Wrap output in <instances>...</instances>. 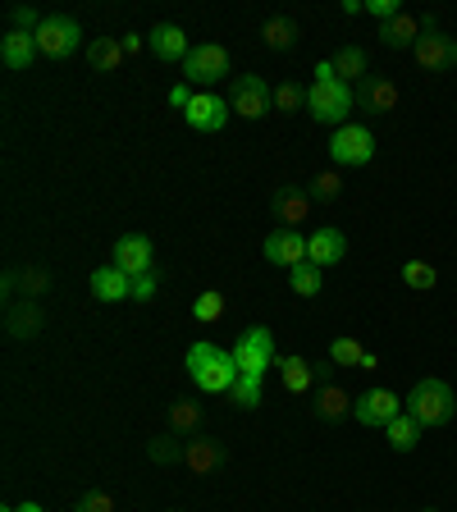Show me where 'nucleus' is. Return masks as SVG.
<instances>
[{
  "mask_svg": "<svg viewBox=\"0 0 457 512\" xmlns=\"http://www.w3.org/2000/svg\"><path fill=\"white\" fill-rule=\"evenodd\" d=\"M316 416L320 421H343V416H352V398L343 394L339 384H325L316 394Z\"/></svg>",
  "mask_w": 457,
  "mask_h": 512,
  "instance_id": "27",
  "label": "nucleus"
},
{
  "mask_svg": "<svg viewBox=\"0 0 457 512\" xmlns=\"http://www.w3.org/2000/svg\"><path fill=\"white\" fill-rule=\"evenodd\" d=\"M275 215H279V229H298L302 220H311V192L307 188H279Z\"/></svg>",
  "mask_w": 457,
  "mask_h": 512,
  "instance_id": "19",
  "label": "nucleus"
},
{
  "mask_svg": "<svg viewBox=\"0 0 457 512\" xmlns=\"http://www.w3.org/2000/svg\"><path fill=\"white\" fill-rule=\"evenodd\" d=\"M170 512H179V508H170Z\"/></svg>",
  "mask_w": 457,
  "mask_h": 512,
  "instance_id": "44",
  "label": "nucleus"
},
{
  "mask_svg": "<svg viewBox=\"0 0 457 512\" xmlns=\"http://www.w3.org/2000/svg\"><path fill=\"white\" fill-rule=\"evenodd\" d=\"M330 160L334 165H371L375 160V133L366 124H343L330 138Z\"/></svg>",
  "mask_w": 457,
  "mask_h": 512,
  "instance_id": "7",
  "label": "nucleus"
},
{
  "mask_svg": "<svg viewBox=\"0 0 457 512\" xmlns=\"http://www.w3.org/2000/svg\"><path fill=\"white\" fill-rule=\"evenodd\" d=\"M398 412H403V398H398L394 389H366V394L352 398V416H357V426L384 430Z\"/></svg>",
  "mask_w": 457,
  "mask_h": 512,
  "instance_id": "9",
  "label": "nucleus"
},
{
  "mask_svg": "<svg viewBox=\"0 0 457 512\" xmlns=\"http://www.w3.org/2000/svg\"><path fill=\"white\" fill-rule=\"evenodd\" d=\"M403 412L416 416V426L421 430H435V426H448L457 412V394L453 384L439 380V375H426V380L412 384V394L403 398Z\"/></svg>",
  "mask_w": 457,
  "mask_h": 512,
  "instance_id": "2",
  "label": "nucleus"
},
{
  "mask_svg": "<svg viewBox=\"0 0 457 512\" xmlns=\"http://www.w3.org/2000/svg\"><path fill=\"white\" fill-rule=\"evenodd\" d=\"M83 46V28L74 19H64V14H46L42 28H37V51L51 55V60H64V55H74Z\"/></svg>",
  "mask_w": 457,
  "mask_h": 512,
  "instance_id": "8",
  "label": "nucleus"
},
{
  "mask_svg": "<svg viewBox=\"0 0 457 512\" xmlns=\"http://www.w3.org/2000/svg\"><path fill=\"white\" fill-rule=\"evenodd\" d=\"M275 110H284V115H293V110H307V92L293 83H279L275 87Z\"/></svg>",
  "mask_w": 457,
  "mask_h": 512,
  "instance_id": "36",
  "label": "nucleus"
},
{
  "mask_svg": "<svg viewBox=\"0 0 457 512\" xmlns=\"http://www.w3.org/2000/svg\"><path fill=\"white\" fill-rule=\"evenodd\" d=\"M224 398H229L234 407H256L261 403V375H238L234 389H229Z\"/></svg>",
  "mask_w": 457,
  "mask_h": 512,
  "instance_id": "30",
  "label": "nucleus"
},
{
  "mask_svg": "<svg viewBox=\"0 0 457 512\" xmlns=\"http://www.w3.org/2000/svg\"><path fill=\"white\" fill-rule=\"evenodd\" d=\"M229 106L243 119H266L275 110V92H270V83L261 74H238L234 87H229Z\"/></svg>",
  "mask_w": 457,
  "mask_h": 512,
  "instance_id": "6",
  "label": "nucleus"
},
{
  "mask_svg": "<svg viewBox=\"0 0 457 512\" xmlns=\"http://www.w3.org/2000/svg\"><path fill=\"white\" fill-rule=\"evenodd\" d=\"M380 42L389 46V51H412L416 42H421V23L412 19V14H398V19H389V23H380Z\"/></svg>",
  "mask_w": 457,
  "mask_h": 512,
  "instance_id": "22",
  "label": "nucleus"
},
{
  "mask_svg": "<svg viewBox=\"0 0 457 512\" xmlns=\"http://www.w3.org/2000/svg\"><path fill=\"white\" fill-rule=\"evenodd\" d=\"M37 325H42V311H37V307H14L10 311V334H14V339H32V334H37Z\"/></svg>",
  "mask_w": 457,
  "mask_h": 512,
  "instance_id": "34",
  "label": "nucleus"
},
{
  "mask_svg": "<svg viewBox=\"0 0 457 512\" xmlns=\"http://www.w3.org/2000/svg\"><path fill=\"white\" fill-rule=\"evenodd\" d=\"M403 284L416 288V293H430V288L439 284V270L430 266V261H407V266H403Z\"/></svg>",
  "mask_w": 457,
  "mask_h": 512,
  "instance_id": "29",
  "label": "nucleus"
},
{
  "mask_svg": "<svg viewBox=\"0 0 457 512\" xmlns=\"http://www.w3.org/2000/svg\"><path fill=\"white\" fill-rule=\"evenodd\" d=\"M138 46H147V37H138V32H128V37H124V51L133 55V51H138Z\"/></svg>",
  "mask_w": 457,
  "mask_h": 512,
  "instance_id": "42",
  "label": "nucleus"
},
{
  "mask_svg": "<svg viewBox=\"0 0 457 512\" xmlns=\"http://www.w3.org/2000/svg\"><path fill=\"white\" fill-rule=\"evenodd\" d=\"M394 106H398V87L389 78L366 74L357 83V110H366V115H394Z\"/></svg>",
  "mask_w": 457,
  "mask_h": 512,
  "instance_id": "14",
  "label": "nucleus"
},
{
  "mask_svg": "<svg viewBox=\"0 0 457 512\" xmlns=\"http://www.w3.org/2000/svg\"><path fill=\"white\" fill-rule=\"evenodd\" d=\"M229 115H234L229 96H215V92H197L192 96V106L183 110L188 128H197V133H220V128L229 124Z\"/></svg>",
  "mask_w": 457,
  "mask_h": 512,
  "instance_id": "10",
  "label": "nucleus"
},
{
  "mask_svg": "<svg viewBox=\"0 0 457 512\" xmlns=\"http://www.w3.org/2000/svg\"><path fill=\"white\" fill-rule=\"evenodd\" d=\"M352 110H357V87L352 83H339V78H316V83L307 87V115L316 119V124H352Z\"/></svg>",
  "mask_w": 457,
  "mask_h": 512,
  "instance_id": "3",
  "label": "nucleus"
},
{
  "mask_svg": "<svg viewBox=\"0 0 457 512\" xmlns=\"http://www.w3.org/2000/svg\"><path fill=\"white\" fill-rule=\"evenodd\" d=\"M412 55H416V64L421 69H430V74H439V69H453L457 64V42L448 37V32H421V42L412 46Z\"/></svg>",
  "mask_w": 457,
  "mask_h": 512,
  "instance_id": "12",
  "label": "nucleus"
},
{
  "mask_svg": "<svg viewBox=\"0 0 457 512\" xmlns=\"http://www.w3.org/2000/svg\"><path fill=\"white\" fill-rule=\"evenodd\" d=\"M307 192H311V202H334V197H339V192H343V174H339V170H325V174H316Z\"/></svg>",
  "mask_w": 457,
  "mask_h": 512,
  "instance_id": "33",
  "label": "nucleus"
},
{
  "mask_svg": "<svg viewBox=\"0 0 457 512\" xmlns=\"http://www.w3.org/2000/svg\"><path fill=\"white\" fill-rule=\"evenodd\" d=\"M343 256H348V238H343V229H316V234L307 238V261L311 266H320V270H330V266H339Z\"/></svg>",
  "mask_w": 457,
  "mask_h": 512,
  "instance_id": "15",
  "label": "nucleus"
},
{
  "mask_svg": "<svg viewBox=\"0 0 457 512\" xmlns=\"http://www.w3.org/2000/svg\"><path fill=\"white\" fill-rule=\"evenodd\" d=\"M19 512H42V503H19Z\"/></svg>",
  "mask_w": 457,
  "mask_h": 512,
  "instance_id": "43",
  "label": "nucleus"
},
{
  "mask_svg": "<svg viewBox=\"0 0 457 512\" xmlns=\"http://www.w3.org/2000/svg\"><path fill=\"white\" fill-rule=\"evenodd\" d=\"M147 51L165 64H183L192 46H188V37H183V28H174V23H156V28L147 32Z\"/></svg>",
  "mask_w": 457,
  "mask_h": 512,
  "instance_id": "16",
  "label": "nucleus"
},
{
  "mask_svg": "<svg viewBox=\"0 0 457 512\" xmlns=\"http://www.w3.org/2000/svg\"><path fill=\"white\" fill-rule=\"evenodd\" d=\"M266 261L270 266H284V270L307 266V234H302V229H275V234L266 238Z\"/></svg>",
  "mask_w": 457,
  "mask_h": 512,
  "instance_id": "11",
  "label": "nucleus"
},
{
  "mask_svg": "<svg viewBox=\"0 0 457 512\" xmlns=\"http://www.w3.org/2000/svg\"><path fill=\"white\" fill-rule=\"evenodd\" d=\"M279 375H284L288 394H311V384H316L320 371L307 362V357H284V362H279Z\"/></svg>",
  "mask_w": 457,
  "mask_h": 512,
  "instance_id": "25",
  "label": "nucleus"
},
{
  "mask_svg": "<svg viewBox=\"0 0 457 512\" xmlns=\"http://www.w3.org/2000/svg\"><path fill=\"white\" fill-rule=\"evenodd\" d=\"M234 362L243 375H266L275 366V334L266 325H252V330L238 334L234 343Z\"/></svg>",
  "mask_w": 457,
  "mask_h": 512,
  "instance_id": "5",
  "label": "nucleus"
},
{
  "mask_svg": "<svg viewBox=\"0 0 457 512\" xmlns=\"http://www.w3.org/2000/svg\"><path fill=\"white\" fill-rule=\"evenodd\" d=\"M92 293H96L101 302H124L128 293H133V279H128L124 270L110 261V266H96V270H92Z\"/></svg>",
  "mask_w": 457,
  "mask_h": 512,
  "instance_id": "20",
  "label": "nucleus"
},
{
  "mask_svg": "<svg viewBox=\"0 0 457 512\" xmlns=\"http://www.w3.org/2000/svg\"><path fill=\"white\" fill-rule=\"evenodd\" d=\"M330 64H334V78H339V83H362L366 78V51L362 46H339Z\"/></svg>",
  "mask_w": 457,
  "mask_h": 512,
  "instance_id": "26",
  "label": "nucleus"
},
{
  "mask_svg": "<svg viewBox=\"0 0 457 512\" xmlns=\"http://www.w3.org/2000/svg\"><path fill=\"white\" fill-rule=\"evenodd\" d=\"M421 435H426V430L416 426V416H407V412H398L394 421L384 426V439H389V448H394V453H412V448L421 444Z\"/></svg>",
  "mask_w": 457,
  "mask_h": 512,
  "instance_id": "23",
  "label": "nucleus"
},
{
  "mask_svg": "<svg viewBox=\"0 0 457 512\" xmlns=\"http://www.w3.org/2000/svg\"><path fill=\"white\" fill-rule=\"evenodd\" d=\"M179 69H183V83L211 92L220 78H229V51H224L220 42H202V46H192L188 60H183Z\"/></svg>",
  "mask_w": 457,
  "mask_h": 512,
  "instance_id": "4",
  "label": "nucleus"
},
{
  "mask_svg": "<svg viewBox=\"0 0 457 512\" xmlns=\"http://www.w3.org/2000/svg\"><path fill=\"white\" fill-rule=\"evenodd\" d=\"M179 462L192 471V476H211V471L224 462V453L211 435H192V439H183V458Z\"/></svg>",
  "mask_w": 457,
  "mask_h": 512,
  "instance_id": "17",
  "label": "nucleus"
},
{
  "mask_svg": "<svg viewBox=\"0 0 457 512\" xmlns=\"http://www.w3.org/2000/svg\"><path fill=\"white\" fill-rule=\"evenodd\" d=\"M224 311H229V302H224V293H215V288H211V293H202L197 302H192V316L202 320V325H215V320H220Z\"/></svg>",
  "mask_w": 457,
  "mask_h": 512,
  "instance_id": "32",
  "label": "nucleus"
},
{
  "mask_svg": "<svg viewBox=\"0 0 457 512\" xmlns=\"http://www.w3.org/2000/svg\"><path fill=\"white\" fill-rule=\"evenodd\" d=\"M156 288H160V279H156V270H151V275L133 279V293H128V298H133V302H151V298H156Z\"/></svg>",
  "mask_w": 457,
  "mask_h": 512,
  "instance_id": "39",
  "label": "nucleus"
},
{
  "mask_svg": "<svg viewBox=\"0 0 457 512\" xmlns=\"http://www.w3.org/2000/svg\"><path fill=\"white\" fill-rule=\"evenodd\" d=\"M261 37H266L270 51H288V46L298 42V23L284 19V14H275V19H266V28H261Z\"/></svg>",
  "mask_w": 457,
  "mask_h": 512,
  "instance_id": "28",
  "label": "nucleus"
},
{
  "mask_svg": "<svg viewBox=\"0 0 457 512\" xmlns=\"http://www.w3.org/2000/svg\"><path fill=\"white\" fill-rule=\"evenodd\" d=\"M74 512H115V494L92 490V494H83V499L74 503Z\"/></svg>",
  "mask_w": 457,
  "mask_h": 512,
  "instance_id": "37",
  "label": "nucleus"
},
{
  "mask_svg": "<svg viewBox=\"0 0 457 512\" xmlns=\"http://www.w3.org/2000/svg\"><path fill=\"white\" fill-rule=\"evenodd\" d=\"M183 366H188L192 384H197L202 394H229L234 380L243 375L234 362V348H220V343H192Z\"/></svg>",
  "mask_w": 457,
  "mask_h": 512,
  "instance_id": "1",
  "label": "nucleus"
},
{
  "mask_svg": "<svg viewBox=\"0 0 457 512\" xmlns=\"http://www.w3.org/2000/svg\"><path fill=\"white\" fill-rule=\"evenodd\" d=\"M124 42H115V37H96L92 46H87V60H92L96 74H119V64H124Z\"/></svg>",
  "mask_w": 457,
  "mask_h": 512,
  "instance_id": "24",
  "label": "nucleus"
},
{
  "mask_svg": "<svg viewBox=\"0 0 457 512\" xmlns=\"http://www.w3.org/2000/svg\"><path fill=\"white\" fill-rule=\"evenodd\" d=\"M330 357H334V366H362L366 348L357 339H334L330 343Z\"/></svg>",
  "mask_w": 457,
  "mask_h": 512,
  "instance_id": "35",
  "label": "nucleus"
},
{
  "mask_svg": "<svg viewBox=\"0 0 457 512\" xmlns=\"http://www.w3.org/2000/svg\"><path fill=\"white\" fill-rule=\"evenodd\" d=\"M115 266L124 270L128 279H138V275H151V238L147 234H124L115 243Z\"/></svg>",
  "mask_w": 457,
  "mask_h": 512,
  "instance_id": "13",
  "label": "nucleus"
},
{
  "mask_svg": "<svg viewBox=\"0 0 457 512\" xmlns=\"http://www.w3.org/2000/svg\"><path fill=\"white\" fill-rule=\"evenodd\" d=\"M179 439V435H174ZM174 439H151V462H179L183 458V444H174Z\"/></svg>",
  "mask_w": 457,
  "mask_h": 512,
  "instance_id": "38",
  "label": "nucleus"
},
{
  "mask_svg": "<svg viewBox=\"0 0 457 512\" xmlns=\"http://www.w3.org/2000/svg\"><path fill=\"white\" fill-rule=\"evenodd\" d=\"M192 96H197V92H192V83H174V87H170V106H174V110H188Z\"/></svg>",
  "mask_w": 457,
  "mask_h": 512,
  "instance_id": "41",
  "label": "nucleus"
},
{
  "mask_svg": "<svg viewBox=\"0 0 457 512\" xmlns=\"http://www.w3.org/2000/svg\"><path fill=\"white\" fill-rule=\"evenodd\" d=\"M426 512H435V508H426Z\"/></svg>",
  "mask_w": 457,
  "mask_h": 512,
  "instance_id": "45",
  "label": "nucleus"
},
{
  "mask_svg": "<svg viewBox=\"0 0 457 512\" xmlns=\"http://www.w3.org/2000/svg\"><path fill=\"white\" fill-rule=\"evenodd\" d=\"M288 284H293V293L298 298H316L320 293V266H298V270H288Z\"/></svg>",
  "mask_w": 457,
  "mask_h": 512,
  "instance_id": "31",
  "label": "nucleus"
},
{
  "mask_svg": "<svg viewBox=\"0 0 457 512\" xmlns=\"http://www.w3.org/2000/svg\"><path fill=\"white\" fill-rule=\"evenodd\" d=\"M37 55H42V51H37V32L10 28L5 37H0V60H5V69H28Z\"/></svg>",
  "mask_w": 457,
  "mask_h": 512,
  "instance_id": "18",
  "label": "nucleus"
},
{
  "mask_svg": "<svg viewBox=\"0 0 457 512\" xmlns=\"http://www.w3.org/2000/svg\"><path fill=\"white\" fill-rule=\"evenodd\" d=\"M10 19H14V28H19V32H37V28H42V14L28 10V5H19V10H14Z\"/></svg>",
  "mask_w": 457,
  "mask_h": 512,
  "instance_id": "40",
  "label": "nucleus"
},
{
  "mask_svg": "<svg viewBox=\"0 0 457 512\" xmlns=\"http://www.w3.org/2000/svg\"><path fill=\"white\" fill-rule=\"evenodd\" d=\"M206 412L202 403H192V398H174L170 403V430L179 439H192V435H206Z\"/></svg>",
  "mask_w": 457,
  "mask_h": 512,
  "instance_id": "21",
  "label": "nucleus"
}]
</instances>
